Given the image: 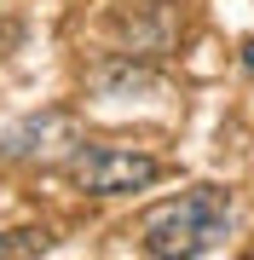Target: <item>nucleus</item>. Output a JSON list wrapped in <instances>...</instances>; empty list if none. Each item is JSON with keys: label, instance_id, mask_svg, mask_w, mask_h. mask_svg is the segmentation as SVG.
Segmentation results:
<instances>
[{"label": "nucleus", "instance_id": "nucleus-4", "mask_svg": "<svg viewBox=\"0 0 254 260\" xmlns=\"http://www.w3.org/2000/svg\"><path fill=\"white\" fill-rule=\"evenodd\" d=\"M47 249H52L47 232H6L0 237V254H47Z\"/></svg>", "mask_w": 254, "mask_h": 260}, {"label": "nucleus", "instance_id": "nucleus-2", "mask_svg": "<svg viewBox=\"0 0 254 260\" xmlns=\"http://www.w3.org/2000/svg\"><path fill=\"white\" fill-rule=\"evenodd\" d=\"M69 185L87 197H127L162 179V162L139 145H76V156L64 162Z\"/></svg>", "mask_w": 254, "mask_h": 260}, {"label": "nucleus", "instance_id": "nucleus-5", "mask_svg": "<svg viewBox=\"0 0 254 260\" xmlns=\"http://www.w3.org/2000/svg\"><path fill=\"white\" fill-rule=\"evenodd\" d=\"M243 64H248V70H254V41H243Z\"/></svg>", "mask_w": 254, "mask_h": 260}, {"label": "nucleus", "instance_id": "nucleus-1", "mask_svg": "<svg viewBox=\"0 0 254 260\" xmlns=\"http://www.w3.org/2000/svg\"><path fill=\"white\" fill-rule=\"evenodd\" d=\"M226 237H231V197L220 185H191L168 203L144 208V220H139L144 254H162V260L214 254V249H226Z\"/></svg>", "mask_w": 254, "mask_h": 260}, {"label": "nucleus", "instance_id": "nucleus-3", "mask_svg": "<svg viewBox=\"0 0 254 260\" xmlns=\"http://www.w3.org/2000/svg\"><path fill=\"white\" fill-rule=\"evenodd\" d=\"M76 139H81L76 116L69 110H47V116H29L23 127L0 133V156H12V162H52L58 150H69Z\"/></svg>", "mask_w": 254, "mask_h": 260}]
</instances>
